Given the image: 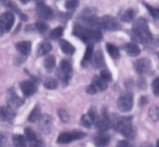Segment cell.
Returning a JSON list of instances; mask_svg holds the SVG:
<instances>
[{"instance_id": "6da1fadb", "label": "cell", "mask_w": 159, "mask_h": 147, "mask_svg": "<svg viewBox=\"0 0 159 147\" xmlns=\"http://www.w3.org/2000/svg\"><path fill=\"white\" fill-rule=\"evenodd\" d=\"M132 38L140 43H149L152 41V34L148 23L143 18H139L132 27Z\"/></svg>"}, {"instance_id": "7a4b0ae2", "label": "cell", "mask_w": 159, "mask_h": 147, "mask_svg": "<svg viewBox=\"0 0 159 147\" xmlns=\"http://www.w3.org/2000/svg\"><path fill=\"white\" fill-rule=\"evenodd\" d=\"M73 33L76 38L88 44H92L94 41H100L102 39V33L98 28H86L76 24L73 27Z\"/></svg>"}, {"instance_id": "3957f363", "label": "cell", "mask_w": 159, "mask_h": 147, "mask_svg": "<svg viewBox=\"0 0 159 147\" xmlns=\"http://www.w3.org/2000/svg\"><path fill=\"white\" fill-rule=\"evenodd\" d=\"M132 117L120 118L115 129L121 133L123 136L129 139H134L136 136L135 129L132 125Z\"/></svg>"}, {"instance_id": "277c9868", "label": "cell", "mask_w": 159, "mask_h": 147, "mask_svg": "<svg viewBox=\"0 0 159 147\" xmlns=\"http://www.w3.org/2000/svg\"><path fill=\"white\" fill-rule=\"evenodd\" d=\"M119 109L122 112H128L131 111L134 106V96L131 93H125L119 96L117 101Z\"/></svg>"}, {"instance_id": "5b68a950", "label": "cell", "mask_w": 159, "mask_h": 147, "mask_svg": "<svg viewBox=\"0 0 159 147\" xmlns=\"http://www.w3.org/2000/svg\"><path fill=\"white\" fill-rule=\"evenodd\" d=\"M100 28L110 31H116L121 29V25L112 16L105 15L100 18Z\"/></svg>"}, {"instance_id": "8992f818", "label": "cell", "mask_w": 159, "mask_h": 147, "mask_svg": "<svg viewBox=\"0 0 159 147\" xmlns=\"http://www.w3.org/2000/svg\"><path fill=\"white\" fill-rule=\"evenodd\" d=\"M86 136V134L82 131H72V132H63L61 133L57 139V142L59 144L70 143L73 141L81 139Z\"/></svg>"}, {"instance_id": "52a82bcc", "label": "cell", "mask_w": 159, "mask_h": 147, "mask_svg": "<svg viewBox=\"0 0 159 147\" xmlns=\"http://www.w3.org/2000/svg\"><path fill=\"white\" fill-rule=\"evenodd\" d=\"M73 75L71 64L66 60H62L59 64V77L63 83H68Z\"/></svg>"}, {"instance_id": "ba28073f", "label": "cell", "mask_w": 159, "mask_h": 147, "mask_svg": "<svg viewBox=\"0 0 159 147\" xmlns=\"http://www.w3.org/2000/svg\"><path fill=\"white\" fill-rule=\"evenodd\" d=\"M94 124H95L96 128L99 130L101 132H105L111 126L110 117L106 109L102 110V115L99 116L98 118L94 122Z\"/></svg>"}, {"instance_id": "9c48e42d", "label": "cell", "mask_w": 159, "mask_h": 147, "mask_svg": "<svg viewBox=\"0 0 159 147\" xmlns=\"http://www.w3.org/2000/svg\"><path fill=\"white\" fill-rule=\"evenodd\" d=\"M7 103L10 108L14 110L19 108L24 104V100L20 96H18L15 90L11 88L7 92Z\"/></svg>"}, {"instance_id": "30bf717a", "label": "cell", "mask_w": 159, "mask_h": 147, "mask_svg": "<svg viewBox=\"0 0 159 147\" xmlns=\"http://www.w3.org/2000/svg\"><path fill=\"white\" fill-rule=\"evenodd\" d=\"M0 22L3 27L5 33L10 31L15 22V16L11 12H5L0 16Z\"/></svg>"}, {"instance_id": "8fae6325", "label": "cell", "mask_w": 159, "mask_h": 147, "mask_svg": "<svg viewBox=\"0 0 159 147\" xmlns=\"http://www.w3.org/2000/svg\"><path fill=\"white\" fill-rule=\"evenodd\" d=\"M151 68V62L149 59L143 58L137 60L134 63V69L138 74H144L150 71Z\"/></svg>"}, {"instance_id": "7c38bea8", "label": "cell", "mask_w": 159, "mask_h": 147, "mask_svg": "<svg viewBox=\"0 0 159 147\" xmlns=\"http://www.w3.org/2000/svg\"><path fill=\"white\" fill-rule=\"evenodd\" d=\"M36 12L40 18L44 20H52L54 17V13L49 7L44 4L37 5Z\"/></svg>"}, {"instance_id": "4fadbf2b", "label": "cell", "mask_w": 159, "mask_h": 147, "mask_svg": "<svg viewBox=\"0 0 159 147\" xmlns=\"http://www.w3.org/2000/svg\"><path fill=\"white\" fill-rule=\"evenodd\" d=\"M16 113L14 110L9 106H3L0 108V119L3 122H11L15 118Z\"/></svg>"}, {"instance_id": "5bb4252c", "label": "cell", "mask_w": 159, "mask_h": 147, "mask_svg": "<svg viewBox=\"0 0 159 147\" xmlns=\"http://www.w3.org/2000/svg\"><path fill=\"white\" fill-rule=\"evenodd\" d=\"M20 88L25 96H30L34 94L37 91V87L34 82L30 80L24 81L21 82Z\"/></svg>"}, {"instance_id": "9a60e30c", "label": "cell", "mask_w": 159, "mask_h": 147, "mask_svg": "<svg viewBox=\"0 0 159 147\" xmlns=\"http://www.w3.org/2000/svg\"><path fill=\"white\" fill-rule=\"evenodd\" d=\"M16 48L24 56H27L31 51V43L28 41H24L18 42L16 44Z\"/></svg>"}, {"instance_id": "2e32d148", "label": "cell", "mask_w": 159, "mask_h": 147, "mask_svg": "<svg viewBox=\"0 0 159 147\" xmlns=\"http://www.w3.org/2000/svg\"><path fill=\"white\" fill-rule=\"evenodd\" d=\"M52 125V118L48 114L41 115L39 118V127L40 129L44 131H48Z\"/></svg>"}, {"instance_id": "e0dca14e", "label": "cell", "mask_w": 159, "mask_h": 147, "mask_svg": "<svg viewBox=\"0 0 159 147\" xmlns=\"http://www.w3.org/2000/svg\"><path fill=\"white\" fill-rule=\"evenodd\" d=\"M125 51L127 53L128 56L135 57L140 55V48L135 43H128L125 46Z\"/></svg>"}, {"instance_id": "ac0fdd59", "label": "cell", "mask_w": 159, "mask_h": 147, "mask_svg": "<svg viewBox=\"0 0 159 147\" xmlns=\"http://www.w3.org/2000/svg\"><path fill=\"white\" fill-rule=\"evenodd\" d=\"M52 44L49 42L45 41V42H42L39 44L38 50H37V55L38 56H45V55L49 53L52 51Z\"/></svg>"}, {"instance_id": "d6986e66", "label": "cell", "mask_w": 159, "mask_h": 147, "mask_svg": "<svg viewBox=\"0 0 159 147\" xmlns=\"http://www.w3.org/2000/svg\"><path fill=\"white\" fill-rule=\"evenodd\" d=\"M59 46L60 48L65 54L66 55H73L75 52L74 46L72 45L69 41L66 40H60L59 41Z\"/></svg>"}, {"instance_id": "ffe728a7", "label": "cell", "mask_w": 159, "mask_h": 147, "mask_svg": "<svg viewBox=\"0 0 159 147\" xmlns=\"http://www.w3.org/2000/svg\"><path fill=\"white\" fill-rule=\"evenodd\" d=\"M92 84L97 88V90L104 91L108 88V83L106 81L102 79L100 76H94L92 79Z\"/></svg>"}, {"instance_id": "44dd1931", "label": "cell", "mask_w": 159, "mask_h": 147, "mask_svg": "<svg viewBox=\"0 0 159 147\" xmlns=\"http://www.w3.org/2000/svg\"><path fill=\"white\" fill-rule=\"evenodd\" d=\"M44 65H45V69L48 73H52L55 69V67H56V59H55L54 56H52V55L47 56L45 59Z\"/></svg>"}, {"instance_id": "7402d4cb", "label": "cell", "mask_w": 159, "mask_h": 147, "mask_svg": "<svg viewBox=\"0 0 159 147\" xmlns=\"http://www.w3.org/2000/svg\"><path fill=\"white\" fill-rule=\"evenodd\" d=\"M134 16H135V12L132 9H129V10H126L125 11L122 12V13L120 14V18H121V20L123 22H130L134 20Z\"/></svg>"}, {"instance_id": "603a6c76", "label": "cell", "mask_w": 159, "mask_h": 147, "mask_svg": "<svg viewBox=\"0 0 159 147\" xmlns=\"http://www.w3.org/2000/svg\"><path fill=\"white\" fill-rule=\"evenodd\" d=\"M94 65L97 68L101 69L105 66V58H104L103 52L102 51H98L94 55Z\"/></svg>"}, {"instance_id": "cb8c5ba5", "label": "cell", "mask_w": 159, "mask_h": 147, "mask_svg": "<svg viewBox=\"0 0 159 147\" xmlns=\"http://www.w3.org/2000/svg\"><path fill=\"white\" fill-rule=\"evenodd\" d=\"M110 141V136L106 134H102L99 135L98 137L95 139V143L97 144L98 146L100 147H105L108 145Z\"/></svg>"}, {"instance_id": "d4e9b609", "label": "cell", "mask_w": 159, "mask_h": 147, "mask_svg": "<svg viewBox=\"0 0 159 147\" xmlns=\"http://www.w3.org/2000/svg\"><path fill=\"white\" fill-rule=\"evenodd\" d=\"M13 142L15 147H27V139L21 135L13 136Z\"/></svg>"}, {"instance_id": "484cf974", "label": "cell", "mask_w": 159, "mask_h": 147, "mask_svg": "<svg viewBox=\"0 0 159 147\" xmlns=\"http://www.w3.org/2000/svg\"><path fill=\"white\" fill-rule=\"evenodd\" d=\"M107 50H108V54L113 59H117L120 57V53H119V48L116 46H115L114 44H111V43H108L107 44Z\"/></svg>"}, {"instance_id": "4316f807", "label": "cell", "mask_w": 159, "mask_h": 147, "mask_svg": "<svg viewBox=\"0 0 159 147\" xmlns=\"http://www.w3.org/2000/svg\"><path fill=\"white\" fill-rule=\"evenodd\" d=\"M41 118V111H40L39 106L37 105L36 107H34L32 111L30 112V114L28 116V121L31 123L37 122V121L39 120V118Z\"/></svg>"}, {"instance_id": "83f0119b", "label": "cell", "mask_w": 159, "mask_h": 147, "mask_svg": "<svg viewBox=\"0 0 159 147\" xmlns=\"http://www.w3.org/2000/svg\"><path fill=\"white\" fill-rule=\"evenodd\" d=\"M93 51H94V46L92 44H88V47L86 49V51L84 53V56L83 61H82V64L83 65H86L88 62L91 61V58H92Z\"/></svg>"}, {"instance_id": "f1b7e54d", "label": "cell", "mask_w": 159, "mask_h": 147, "mask_svg": "<svg viewBox=\"0 0 159 147\" xmlns=\"http://www.w3.org/2000/svg\"><path fill=\"white\" fill-rule=\"evenodd\" d=\"M25 138L26 139H27V141H29V142H36L37 140H38V138L37 136L36 133L35 131H34L32 128H26L25 131Z\"/></svg>"}, {"instance_id": "f546056e", "label": "cell", "mask_w": 159, "mask_h": 147, "mask_svg": "<svg viewBox=\"0 0 159 147\" xmlns=\"http://www.w3.org/2000/svg\"><path fill=\"white\" fill-rule=\"evenodd\" d=\"M149 117L153 122H157L159 119V108L156 105H153L150 108L148 111Z\"/></svg>"}, {"instance_id": "4dcf8cb0", "label": "cell", "mask_w": 159, "mask_h": 147, "mask_svg": "<svg viewBox=\"0 0 159 147\" xmlns=\"http://www.w3.org/2000/svg\"><path fill=\"white\" fill-rule=\"evenodd\" d=\"M62 34H63V28L62 27H58L50 32V38L52 40H57L60 38Z\"/></svg>"}, {"instance_id": "1f68e13d", "label": "cell", "mask_w": 159, "mask_h": 147, "mask_svg": "<svg viewBox=\"0 0 159 147\" xmlns=\"http://www.w3.org/2000/svg\"><path fill=\"white\" fill-rule=\"evenodd\" d=\"M94 123V120H93L92 118H91L88 114H84V115L82 116L81 124L84 127H86V128H91Z\"/></svg>"}, {"instance_id": "d6a6232c", "label": "cell", "mask_w": 159, "mask_h": 147, "mask_svg": "<svg viewBox=\"0 0 159 147\" xmlns=\"http://www.w3.org/2000/svg\"><path fill=\"white\" fill-rule=\"evenodd\" d=\"M44 87L48 90H55L58 87V82L56 79L50 78L48 79L44 83Z\"/></svg>"}, {"instance_id": "836d02e7", "label": "cell", "mask_w": 159, "mask_h": 147, "mask_svg": "<svg viewBox=\"0 0 159 147\" xmlns=\"http://www.w3.org/2000/svg\"><path fill=\"white\" fill-rule=\"evenodd\" d=\"M144 7H146L147 10H148L150 14L151 15L154 19H158L159 18V9L154 8V7H151V6L148 5V4L144 3Z\"/></svg>"}, {"instance_id": "e575fe53", "label": "cell", "mask_w": 159, "mask_h": 147, "mask_svg": "<svg viewBox=\"0 0 159 147\" xmlns=\"http://www.w3.org/2000/svg\"><path fill=\"white\" fill-rule=\"evenodd\" d=\"M79 5V0H66L65 8L67 10H73Z\"/></svg>"}, {"instance_id": "d590c367", "label": "cell", "mask_w": 159, "mask_h": 147, "mask_svg": "<svg viewBox=\"0 0 159 147\" xmlns=\"http://www.w3.org/2000/svg\"><path fill=\"white\" fill-rule=\"evenodd\" d=\"M35 26V28L38 31H39L40 33H44L48 30V27L45 23L42 22V21H39V22H37L36 24H34Z\"/></svg>"}, {"instance_id": "8d00e7d4", "label": "cell", "mask_w": 159, "mask_h": 147, "mask_svg": "<svg viewBox=\"0 0 159 147\" xmlns=\"http://www.w3.org/2000/svg\"><path fill=\"white\" fill-rule=\"evenodd\" d=\"M58 114H59V118L61 119L62 122H67L70 120V115H69L68 112H67L66 110L64 109H60L58 111Z\"/></svg>"}, {"instance_id": "74e56055", "label": "cell", "mask_w": 159, "mask_h": 147, "mask_svg": "<svg viewBox=\"0 0 159 147\" xmlns=\"http://www.w3.org/2000/svg\"><path fill=\"white\" fill-rule=\"evenodd\" d=\"M151 87H152L153 93L155 96H159V77H157L156 79H154L151 84Z\"/></svg>"}, {"instance_id": "f35d334b", "label": "cell", "mask_w": 159, "mask_h": 147, "mask_svg": "<svg viewBox=\"0 0 159 147\" xmlns=\"http://www.w3.org/2000/svg\"><path fill=\"white\" fill-rule=\"evenodd\" d=\"M100 77L102 78V79H104L105 81H106L107 82L111 80V74L108 70H102V71L101 72Z\"/></svg>"}, {"instance_id": "ab89813d", "label": "cell", "mask_w": 159, "mask_h": 147, "mask_svg": "<svg viewBox=\"0 0 159 147\" xmlns=\"http://www.w3.org/2000/svg\"><path fill=\"white\" fill-rule=\"evenodd\" d=\"M88 114H89V115L91 116V118H92V119L94 120V122H96V120H97V119L98 118V117H99L98 114L97 110H96V108H91V109L88 111Z\"/></svg>"}, {"instance_id": "60d3db41", "label": "cell", "mask_w": 159, "mask_h": 147, "mask_svg": "<svg viewBox=\"0 0 159 147\" xmlns=\"http://www.w3.org/2000/svg\"><path fill=\"white\" fill-rule=\"evenodd\" d=\"M86 91L87 93H89V94H94V93H97L98 90L95 87H94L93 84H91L90 86H88L86 89Z\"/></svg>"}, {"instance_id": "b9f144b4", "label": "cell", "mask_w": 159, "mask_h": 147, "mask_svg": "<svg viewBox=\"0 0 159 147\" xmlns=\"http://www.w3.org/2000/svg\"><path fill=\"white\" fill-rule=\"evenodd\" d=\"M128 145H129L128 142H126L125 140H121L118 142L117 145H116V147H128Z\"/></svg>"}, {"instance_id": "7bdbcfd3", "label": "cell", "mask_w": 159, "mask_h": 147, "mask_svg": "<svg viewBox=\"0 0 159 147\" xmlns=\"http://www.w3.org/2000/svg\"><path fill=\"white\" fill-rule=\"evenodd\" d=\"M148 99H147L146 96H141L140 99V101H139V105H140V107L143 106V105H146L148 103Z\"/></svg>"}, {"instance_id": "ee69618b", "label": "cell", "mask_w": 159, "mask_h": 147, "mask_svg": "<svg viewBox=\"0 0 159 147\" xmlns=\"http://www.w3.org/2000/svg\"><path fill=\"white\" fill-rule=\"evenodd\" d=\"M6 142V138L2 134H0V147H2Z\"/></svg>"}, {"instance_id": "f6af8a7d", "label": "cell", "mask_w": 159, "mask_h": 147, "mask_svg": "<svg viewBox=\"0 0 159 147\" xmlns=\"http://www.w3.org/2000/svg\"><path fill=\"white\" fill-rule=\"evenodd\" d=\"M140 147H153V145L150 142H145V143L142 144Z\"/></svg>"}, {"instance_id": "bcb514c9", "label": "cell", "mask_w": 159, "mask_h": 147, "mask_svg": "<svg viewBox=\"0 0 159 147\" xmlns=\"http://www.w3.org/2000/svg\"><path fill=\"white\" fill-rule=\"evenodd\" d=\"M5 33V31H4V29H3V27H2V24H1V22H0V36H2L3 33Z\"/></svg>"}, {"instance_id": "7dc6e473", "label": "cell", "mask_w": 159, "mask_h": 147, "mask_svg": "<svg viewBox=\"0 0 159 147\" xmlns=\"http://www.w3.org/2000/svg\"><path fill=\"white\" fill-rule=\"evenodd\" d=\"M37 5H41V4L45 3V0H34Z\"/></svg>"}, {"instance_id": "c3c4849f", "label": "cell", "mask_w": 159, "mask_h": 147, "mask_svg": "<svg viewBox=\"0 0 159 147\" xmlns=\"http://www.w3.org/2000/svg\"><path fill=\"white\" fill-rule=\"evenodd\" d=\"M20 2H22V3L27 4V3H28L29 2H30V0H20Z\"/></svg>"}, {"instance_id": "681fc988", "label": "cell", "mask_w": 159, "mask_h": 147, "mask_svg": "<svg viewBox=\"0 0 159 147\" xmlns=\"http://www.w3.org/2000/svg\"><path fill=\"white\" fill-rule=\"evenodd\" d=\"M156 147H159V139L157 141V143H156Z\"/></svg>"}, {"instance_id": "f907efd6", "label": "cell", "mask_w": 159, "mask_h": 147, "mask_svg": "<svg viewBox=\"0 0 159 147\" xmlns=\"http://www.w3.org/2000/svg\"></svg>"}]
</instances>
